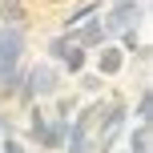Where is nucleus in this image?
Returning a JSON list of instances; mask_svg holds the SVG:
<instances>
[{
    "label": "nucleus",
    "mask_w": 153,
    "mask_h": 153,
    "mask_svg": "<svg viewBox=\"0 0 153 153\" xmlns=\"http://www.w3.org/2000/svg\"><path fill=\"white\" fill-rule=\"evenodd\" d=\"M149 121H153V89L145 85L137 93V125H149Z\"/></svg>",
    "instance_id": "9"
},
{
    "label": "nucleus",
    "mask_w": 153,
    "mask_h": 153,
    "mask_svg": "<svg viewBox=\"0 0 153 153\" xmlns=\"http://www.w3.org/2000/svg\"><path fill=\"white\" fill-rule=\"evenodd\" d=\"M0 20H4V24H24V20H28L24 0H0Z\"/></svg>",
    "instance_id": "8"
},
{
    "label": "nucleus",
    "mask_w": 153,
    "mask_h": 153,
    "mask_svg": "<svg viewBox=\"0 0 153 153\" xmlns=\"http://www.w3.org/2000/svg\"><path fill=\"white\" fill-rule=\"evenodd\" d=\"M24 53H28L24 24H0V101H16L24 76Z\"/></svg>",
    "instance_id": "1"
},
{
    "label": "nucleus",
    "mask_w": 153,
    "mask_h": 153,
    "mask_svg": "<svg viewBox=\"0 0 153 153\" xmlns=\"http://www.w3.org/2000/svg\"><path fill=\"white\" fill-rule=\"evenodd\" d=\"M4 137H12V117L0 113V141H4Z\"/></svg>",
    "instance_id": "13"
},
{
    "label": "nucleus",
    "mask_w": 153,
    "mask_h": 153,
    "mask_svg": "<svg viewBox=\"0 0 153 153\" xmlns=\"http://www.w3.org/2000/svg\"><path fill=\"white\" fill-rule=\"evenodd\" d=\"M149 145H153L149 125H133L129 137H125V153H149Z\"/></svg>",
    "instance_id": "7"
},
{
    "label": "nucleus",
    "mask_w": 153,
    "mask_h": 153,
    "mask_svg": "<svg viewBox=\"0 0 153 153\" xmlns=\"http://www.w3.org/2000/svg\"><path fill=\"white\" fill-rule=\"evenodd\" d=\"M53 101H56V113H53L56 121H73V117H76V97H73V93H69V97H65V93H56Z\"/></svg>",
    "instance_id": "10"
},
{
    "label": "nucleus",
    "mask_w": 153,
    "mask_h": 153,
    "mask_svg": "<svg viewBox=\"0 0 153 153\" xmlns=\"http://www.w3.org/2000/svg\"><path fill=\"white\" fill-rule=\"evenodd\" d=\"M145 4L149 0H113V4L105 8V20H101V28H105V36H121V32L137 28V24H145Z\"/></svg>",
    "instance_id": "3"
},
{
    "label": "nucleus",
    "mask_w": 153,
    "mask_h": 153,
    "mask_svg": "<svg viewBox=\"0 0 153 153\" xmlns=\"http://www.w3.org/2000/svg\"><path fill=\"white\" fill-rule=\"evenodd\" d=\"M0 153H28V145L16 141V137H4V141H0Z\"/></svg>",
    "instance_id": "12"
},
{
    "label": "nucleus",
    "mask_w": 153,
    "mask_h": 153,
    "mask_svg": "<svg viewBox=\"0 0 153 153\" xmlns=\"http://www.w3.org/2000/svg\"><path fill=\"white\" fill-rule=\"evenodd\" d=\"M56 69L69 73V76L85 73V69H89V53H85L81 45H73V40H69V45H65V53H61V61H56Z\"/></svg>",
    "instance_id": "6"
},
{
    "label": "nucleus",
    "mask_w": 153,
    "mask_h": 153,
    "mask_svg": "<svg viewBox=\"0 0 153 153\" xmlns=\"http://www.w3.org/2000/svg\"><path fill=\"white\" fill-rule=\"evenodd\" d=\"M101 12H105V8H101V0H81L73 12H65V20H61V36H65V32H73L76 24L93 20V16H101Z\"/></svg>",
    "instance_id": "5"
},
{
    "label": "nucleus",
    "mask_w": 153,
    "mask_h": 153,
    "mask_svg": "<svg viewBox=\"0 0 153 153\" xmlns=\"http://www.w3.org/2000/svg\"><path fill=\"white\" fill-rule=\"evenodd\" d=\"M61 85H65V73L56 69V65L36 61V65H28V69H24L20 89H16V101H20V105H32L36 97H56V93H61Z\"/></svg>",
    "instance_id": "2"
},
{
    "label": "nucleus",
    "mask_w": 153,
    "mask_h": 153,
    "mask_svg": "<svg viewBox=\"0 0 153 153\" xmlns=\"http://www.w3.org/2000/svg\"><path fill=\"white\" fill-rule=\"evenodd\" d=\"M93 65H97V76H101V81H109V76L125 73V53L117 45H101L97 56H93Z\"/></svg>",
    "instance_id": "4"
},
{
    "label": "nucleus",
    "mask_w": 153,
    "mask_h": 153,
    "mask_svg": "<svg viewBox=\"0 0 153 153\" xmlns=\"http://www.w3.org/2000/svg\"><path fill=\"white\" fill-rule=\"evenodd\" d=\"M101 89H105V81H101L97 73H85V76H81V93H89V97H97Z\"/></svg>",
    "instance_id": "11"
}]
</instances>
